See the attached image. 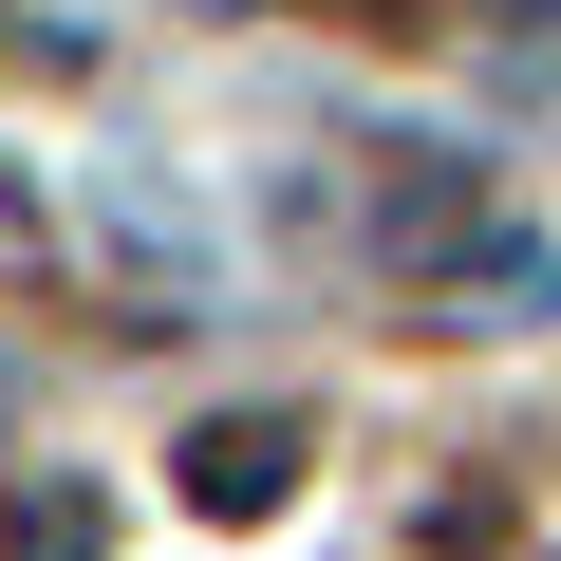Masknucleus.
Wrapping results in <instances>:
<instances>
[{"mask_svg": "<svg viewBox=\"0 0 561 561\" xmlns=\"http://www.w3.org/2000/svg\"><path fill=\"white\" fill-rule=\"evenodd\" d=\"M486 225H505V187H486L468 150H375V243H393L412 280H449Z\"/></svg>", "mask_w": 561, "mask_h": 561, "instance_id": "obj_1", "label": "nucleus"}, {"mask_svg": "<svg viewBox=\"0 0 561 561\" xmlns=\"http://www.w3.org/2000/svg\"><path fill=\"white\" fill-rule=\"evenodd\" d=\"M431 300H449V337H542L561 319V243H524V225H486L449 280H431Z\"/></svg>", "mask_w": 561, "mask_h": 561, "instance_id": "obj_2", "label": "nucleus"}, {"mask_svg": "<svg viewBox=\"0 0 561 561\" xmlns=\"http://www.w3.org/2000/svg\"><path fill=\"white\" fill-rule=\"evenodd\" d=\"M169 468H187V505H206V524H262L280 486H300V431H280V412H206Z\"/></svg>", "mask_w": 561, "mask_h": 561, "instance_id": "obj_3", "label": "nucleus"}, {"mask_svg": "<svg viewBox=\"0 0 561 561\" xmlns=\"http://www.w3.org/2000/svg\"><path fill=\"white\" fill-rule=\"evenodd\" d=\"M20 561H94V486H38L20 505Z\"/></svg>", "mask_w": 561, "mask_h": 561, "instance_id": "obj_4", "label": "nucleus"}, {"mask_svg": "<svg viewBox=\"0 0 561 561\" xmlns=\"http://www.w3.org/2000/svg\"><path fill=\"white\" fill-rule=\"evenodd\" d=\"M57 262V225H38V187H0V280H38Z\"/></svg>", "mask_w": 561, "mask_h": 561, "instance_id": "obj_5", "label": "nucleus"}, {"mask_svg": "<svg viewBox=\"0 0 561 561\" xmlns=\"http://www.w3.org/2000/svg\"><path fill=\"white\" fill-rule=\"evenodd\" d=\"M0 431H20V393H0Z\"/></svg>", "mask_w": 561, "mask_h": 561, "instance_id": "obj_6", "label": "nucleus"}]
</instances>
